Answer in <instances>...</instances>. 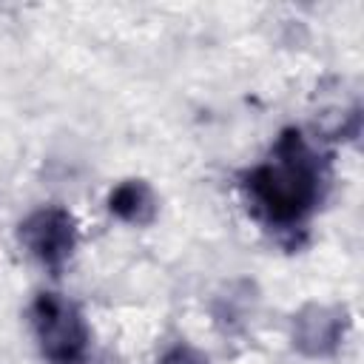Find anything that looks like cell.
Listing matches in <instances>:
<instances>
[{
	"instance_id": "7a4b0ae2",
	"label": "cell",
	"mask_w": 364,
	"mask_h": 364,
	"mask_svg": "<svg viewBox=\"0 0 364 364\" xmlns=\"http://www.w3.org/2000/svg\"><path fill=\"white\" fill-rule=\"evenodd\" d=\"M31 245L34 250L46 259V262H54L60 256H65V247L71 245V225L63 213H40L37 216V225H31Z\"/></svg>"
},
{
	"instance_id": "3957f363",
	"label": "cell",
	"mask_w": 364,
	"mask_h": 364,
	"mask_svg": "<svg viewBox=\"0 0 364 364\" xmlns=\"http://www.w3.org/2000/svg\"><path fill=\"white\" fill-rule=\"evenodd\" d=\"M168 364H196V361H188V358H185V355H182V353H179V355H176V358H173V361H168Z\"/></svg>"
},
{
	"instance_id": "6da1fadb",
	"label": "cell",
	"mask_w": 364,
	"mask_h": 364,
	"mask_svg": "<svg viewBox=\"0 0 364 364\" xmlns=\"http://www.w3.org/2000/svg\"><path fill=\"white\" fill-rule=\"evenodd\" d=\"M40 327H43V341L54 358L71 361L82 350V330L77 318L57 301L43 299L40 301Z\"/></svg>"
}]
</instances>
